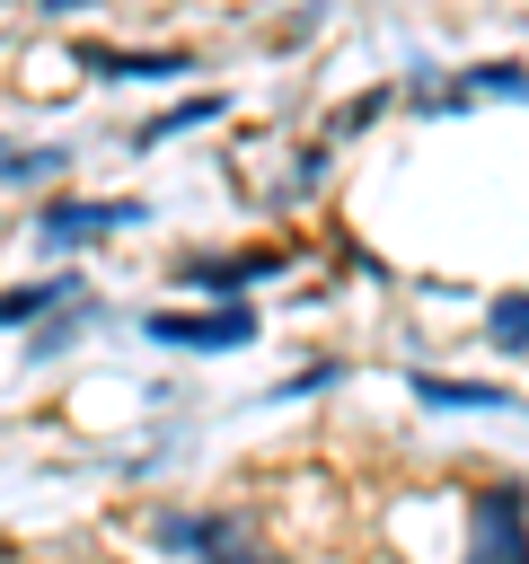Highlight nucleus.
Listing matches in <instances>:
<instances>
[{"label": "nucleus", "mask_w": 529, "mask_h": 564, "mask_svg": "<svg viewBox=\"0 0 529 564\" xmlns=\"http://www.w3.org/2000/svg\"><path fill=\"white\" fill-rule=\"evenodd\" d=\"M97 282L79 273V264H35V273H18V282H0V335H26V326H44L53 308H71V300H88Z\"/></svg>", "instance_id": "9"}, {"label": "nucleus", "mask_w": 529, "mask_h": 564, "mask_svg": "<svg viewBox=\"0 0 529 564\" xmlns=\"http://www.w3.org/2000/svg\"><path fill=\"white\" fill-rule=\"evenodd\" d=\"M106 326H115V308H106V300L88 291V300H71V308H53L44 326H26V335H18V361H26V370H62V361H71L79 344H97Z\"/></svg>", "instance_id": "10"}, {"label": "nucleus", "mask_w": 529, "mask_h": 564, "mask_svg": "<svg viewBox=\"0 0 529 564\" xmlns=\"http://www.w3.org/2000/svg\"><path fill=\"white\" fill-rule=\"evenodd\" d=\"M450 564H529V476L494 467L458 494V555Z\"/></svg>", "instance_id": "5"}, {"label": "nucleus", "mask_w": 529, "mask_h": 564, "mask_svg": "<svg viewBox=\"0 0 529 564\" xmlns=\"http://www.w3.org/2000/svg\"><path fill=\"white\" fill-rule=\"evenodd\" d=\"M335 159H344V141H326V132H309V141H291V167H282V185H273V203L291 212V203H309V194H326V185H335Z\"/></svg>", "instance_id": "16"}, {"label": "nucleus", "mask_w": 529, "mask_h": 564, "mask_svg": "<svg viewBox=\"0 0 529 564\" xmlns=\"http://www.w3.org/2000/svg\"><path fill=\"white\" fill-rule=\"evenodd\" d=\"M71 167H79V141H9L0 194H53V185H71Z\"/></svg>", "instance_id": "13"}, {"label": "nucleus", "mask_w": 529, "mask_h": 564, "mask_svg": "<svg viewBox=\"0 0 529 564\" xmlns=\"http://www.w3.org/2000/svg\"><path fill=\"white\" fill-rule=\"evenodd\" d=\"M229 88H176L159 115H141L132 132H123V150L132 159H159V150H176V141H194V132H212V123H229Z\"/></svg>", "instance_id": "8"}, {"label": "nucleus", "mask_w": 529, "mask_h": 564, "mask_svg": "<svg viewBox=\"0 0 529 564\" xmlns=\"http://www.w3.org/2000/svg\"><path fill=\"white\" fill-rule=\"evenodd\" d=\"M141 229H159V203L150 194H79V185H53L26 212L35 264H79V256H97L115 238H141Z\"/></svg>", "instance_id": "1"}, {"label": "nucleus", "mask_w": 529, "mask_h": 564, "mask_svg": "<svg viewBox=\"0 0 529 564\" xmlns=\"http://www.w3.org/2000/svg\"><path fill=\"white\" fill-rule=\"evenodd\" d=\"M256 529L264 520L238 494H220V502H203V494H150L141 502V546L159 564H220V555L256 546Z\"/></svg>", "instance_id": "2"}, {"label": "nucleus", "mask_w": 529, "mask_h": 564, "mask_svg": "<svg viewBox=\"0 0 529 564\" xmlns=\"http://www.w3.org/2000/svg\"><path fill=\"white\" fill-rule=\"evenodd\" d=\"M326 26H335V0H300V9H282V18H273V44H282V53H300V44H317Z\"/></svg>", "instance_id": "18"}, {"label": "nucleus", "mask_w": 529, "mask_h": 564, "mask_svg": "<svg viewBox=\"0 0 529 564\" xmlns=\"http://www.w3.org/2000/svg\"><path fill=\"white\" fill-rule=\"evenodd\" d=\"M344 379H353V352H309V361H291V370L264 388V405H326Z\"/></svg>", "instance_id": "15"}, {"label": "nucleus", "mask_w": 529, "mask_h": 564, "mask_svg": "<svg viewBox=\"0 0 529 564\" xmlns=\"http://www.w3.org/2000/svg\"><path fill=\"white\" fill-rule=\"evenodd\" d=\"M300 238H220V247H176L168 256V291L185 300H256L264 282L300 273Z\"/></svg>", "instance_id": "4"}, {"label": "nucleus", "mask_w": 529, "mask_h": 564, "mask_svg": "<svg viewBox=\"0 0 529 564\" xmlns=\"http://www.w3.org/2000/svg\"><path fill=\"white\" fill-rule=\"evenodd\" d=\"M97 564H132V555H97Z\"/></svg>", "instance_id": "22"}, {"label": "nucleus", "mask_w": 529, "mask_h": 564, "mask_svg": "<svg viewBox=\"0 0 529 564\" xmlns=\"http://www.w3.org/2000/svg\"><path fill=\"white\" fill-rule=\"evenodd\" d=\"M476 344L494 352V361H529V282H494L485 300H476Z\"/></svg>", "instance_id": "12"}, {"label": "nucleus", "mask_w": 529, "mask_h": 564, "mask_svg": "<svg viewBox=\"0 0 529 564\" xmlns=\"http://www.w3.org/2000/svg\"><path fill=\"white\" fill-rule=\"evenodd\" d=\"M458 79L476 106H529V53H476L458 62Z\"/></svg>", "instance_id": "17"}, {"label": "nucleus", "mask_w": 529, "mask_h": 564, "mask_svg": "<svg viewBox=\"0 0 529 564\" xmlns=\"http://www.w3.org/2000/svg\"><path fill=\"white\" fill-rule=\"evenodd\" d=\"M220 564H300V555H282V546H264V538H256V546H238V555H220Z\"/></svg>", "instance_id": "20"}, {"label": "nucleus", "mask_w": 529, "mask_h": 564, "mask_svg": "<svg viewBox=\"0 0 529 564\" xmlns=\"http://www.w3.org/2000/svg\"><path fill=\"white\" fill-rule=\"evenodd\" d=\"M388 115H406V97H397V79L379 70V79H361L353 97H335V106L317 115V132H326V141H361V132H379Z\"/></svg>", "instance_id": "14"}, {"label": "nucleus", "mask_w": 529, "mask_h": 564, "mask_svg": "<svg viewBox=\"0 0 529 564\" xmlns=\"http://www.w3.org/2000/svg\"><path fill=\"white\" fill-rule=\"evenodd\" d=\"M35 26H71V18H88V9H106V0H18Z\"/></svg>", "instance_id": "19"}, {"label": "nucleus", "mask_w": 529, "mask_h": 564, "mask_svg": "<svg viewBox=\"0 0 529 564\" xmlns=\"http://www.w3.org/2000/svg\"><path fill=\"white\" fill-rule=\"evenodd\" d=\"M520 44H529V0H520Z\"/></svg>", "instance_id": "21"}, {"label": "nucleus", "mask_w": 529, "mask_h": 564, "mask_svg": "<svg viewBox=\"0 0 529 564\" xmlns=\"http://www.w3.org/2000/svg\"><path fill=\"white\" fill-rule=\"evenodd\" d=\"M406 397L423 423H476V414H529L520 379H476V370H432V361H406Z\"/></svg>", "instance_id": "7"}, {"label": "nucleus", "mask_w": 529, "mask_h": 564, "mask_svg": "<svg viewBox=\"0 0 529 564\" xmlns=\"http://www.w3.org/2000/svg\"><path fill=\"white\" fill-rule=\"evenodd\" d=\"M132 335L168 361H229L264 344V308L256 300H159L132 317Z\"/></svg>", "instance_id": "3"}, {"label": "nucleus", "mask_w": 529, "mask_h": 564, "mask_svg": "<svg viewBox=\"0 0 529 564\" xmlns=\"http://www.w3.org/2000/svg\"><path fill=\"white\" fill-rule=\"evenodd\" d=\"M397 97H406V115H423V123H450V115L476 106L467 79H458V62H432V53H414V62L397 70Z\"/></svg>", "instance_id": "11"}, {"label": "nucleus", "mask_w": 529, "mask_h": 564, "mask_svg": "<svg viewBox=\"0 0 529 564\" xmlns=\"http://www.w3.org/2000/svg\"><path fill=\"white\" fill-rule=\"evenodd\" d=\"M0 9H9V0H0Z\"/></svg>", "instance_id": "23"}, {"label": "nucleus", "mask_w": 529, "mask_h": 564, "mask_svg": "<svg viewBox=\"0 0 529 564\" xmlns=\"http://www.w3.org/2000/svg\"><path fill=\"white\" fill-rule=\"evenodd\" d=\"M71 62L97 88H185L203 70V44H123V35H71Z\"/></svg>", "instance_id": "6"}]
</instances>
